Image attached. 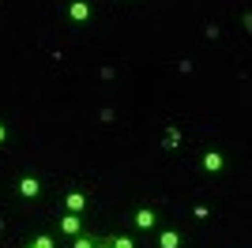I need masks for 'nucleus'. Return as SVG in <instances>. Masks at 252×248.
Returning <instances> with one entry per match:
<instances>
[{
	"label": "nucleus",
	"mask_w": 252,
	"mask_h": 248,
	"mask_svg": "<svg viewBox=\"0 0 252 248\" xmlns=\"http://www.w3.org/2000/svg\"><path fill=\"white\" fill-rule=\"evenodd\" d=\"M15 196H19V199H38V196H42V181L31 177V173H23L19 181H15Z\"/></svg>",
	"instance_id": "nucleus-1"
},
{
	"label": "nucleus",
	"mask_w": 252,
	"mask_h": 248,
	"mask_svg": "<svg viewBox=\"0 0 252 248\" xmlns=\"http://www.w3.org/2000/svg\"><path fill=\"white\" fill-rule=\"evenodd\" d=\"M68 19L72 23H91L94 19V4H91V0H68Z\"/></svg>",
	"instance_id": "nucleus-2"
},
{
	"label": "nucleus",
	"mask_w": 252,
	"mask_h": 248,
	"mask_svg": "<svg viewBox=\"0 0 252 248\" xmlns=\"http://www.w3.org/2000/svg\"><path fill=\"white\" fill-rule=\"evenodd\" d=\"M200 169H203V173H222V169H226V155L215 151V147L203 151V155H200Z\"/></svg>",
	"instance_id": "nucleus-3"
},
{
	"label": "nucleus",
	"mask_w": 252,
	"mask_h": 248,
	"mask_svg": "<svg viewBox=\"0 0 252 248\" xmlns=\"http://www.w3.org/2000/svg\"><path fill=\"white\" fill-rule=\"evenodd\" d=\"M132 222H136V229H143V233H147V229H158V211L155 207H136V211H132Z\"/></svg>",
	"instance_id": "nucleus-4"
},
{
	"label": "nucleus",
	"mask_w": 252,
	"mask_h": 248,
	"mask_svg": "<svg viewBox=\"0 0 252 248\" xmlns=\"http://www.w3.org/2000/svg\"><path fill=\"white\" fill-rule=\"evenodd\" d=\"M64 211H68V215H83V211H87V192H83V188L64 192Z\"/></svg>",
	"instance_id": "nucleus-5"
},
{
	"label": "nucleus",
	"mask_w": 252,
	"mask_h": 248,
	"mask_svg": "<svg viewBox=\"0 0 252 248\" xmlns=\"http://www.w3.org/2000/svg\"><path fill=\"white\" fill-rule=\"evenodd\" d=\"M158 248H185V233H181V229H158V241H155Z\"/></svg>",
	"instance_id": "nucleus-6"
},
{
	"label": "nucleus",
	"mask_w": 252,
	"mask_h": 248,
	"mask_svg": "<svg viewBox=\"0 0 252 248\" xmlns=\"http://www.w3.org/2000/svg\"><path fill=\"white\" fill-rule=\"evenodd\" d=\"M57 226H61L64 237L72 241V237H79V233H83V218H79V215H61V222H57Z\"/></svg>",
	"instance_id": "nucleus-7"
},
{
	"label": "nucleus",
	"mask_w": 252,
	"mask_h": 248,
	"mask_svg": "<svg viewBox=\"0 0 252 248\" xmlns=\"http://www.w3.org/2000/svg\"><path fill=\"white\" fill-rule=\"evenodd\" d=\"M162 147H166V151H173V147H181V128H177V124H169L166 132H162Z\"/></svg>",
	"instance_id": "nucleus-8"
},
{
	"label": "nucleus",
	"mask_w": 252,
	"mask_h": 248,
	"mask_svg": "<svg viewBox=\"0 0 252 248\" xmlns=\"http://www.w3.org/2000/svg\"><path fill=\"white\" fill-rule=\"evenodd\" d=\"M102 245H109V248H136V241L125 237V233H113V237H102Z\"/></svg>",
	"instance_id": "nucleus-9"
},
{
	"label": "nucleus",
	"mask_w": 252,
	"mask_h": 248,
	"mask_svg": "<svg viewBox=\"0 0 252 248\" xmlns=\"http://www.w3.org/2000/svg\"><path fill=\"white\" fill-rule=\"evenodd\" d=\"M72 248H98V237L94 233H79V237H72Z\"/></svg>",
	"instance_id": "nucleus-10"
},
{
	"label": "nucleus",
	"mask_w": 252,
	"mask_h": 248,
	"mask_svg": "<svg viewBox=\"0 0 252 248\" xmlns=\"http://www.w3.org/2000/svg\"><path fill=\"white\" fill-rule=\"evenodd\" d=\"M31 245H34V248H57V241H53L49 233H38V237H34Z\"/></svg>",
	"instance_id": "nucleus-11"
},
{
	"label": "nucleus",
	"mask_w": 252,
	"mask_h": 248,
	"mask_svg": "<svg viewBox=\"0 0 252 248\" xmlns=\"http://www.w3.org/2000/svg\"><path fill=\"white\" fill-rule=\"evenodd\" d=\"M4 143H8V124L0 121V147H4Z\"/></svg>",
	"instance_id": "nucleus-12"
},
{
	"label": "nucleus",
	"mask_w": 252,
	"mask_h": 248,
	"mask_svg": "<svg viewBox=\"0 0 252 248\" xmlns=\"http://www.w3.org/2000/svg\"><path fill=\"white\" fill-rule=\"evenodd\" d=\"M27 248H34V245H27Z\"/></svg>",
	"instance_id": "nucleus-13"
}]
</instances>
